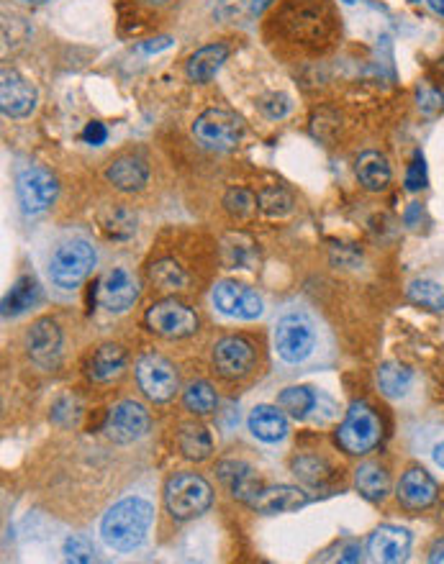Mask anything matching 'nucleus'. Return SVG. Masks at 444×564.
<instances>
[{"label": "nucleus", "instance_id": "1", "mask_svg": "<svg viewBox=\"0 0 444 564\" xmlns=\"http://www.w3.org/2000/svg\"><path fill=\"white\" fill-rule=\"evenodd\" d=\"M154 508L144 498L119 500L101 521V536L113 552H134L147 539Z\"/></svg>", "mask_w": 444, "mask_h": 564}, {"label": "nucleus", "instance_id": "2", "mask_svg": "<svg viewBox=\"0 0 444 564\" xmlns=\"http://www.w3.org/2000/svg\"><path fill=\"white\" fill-rule=\"evenodd\" d=\"M167 511L175 521H190L198 518L214 503V490L196 472H180L170 477L165 488Z\"/></svg>", "mask_w": 444, "mask_h": 564}, {"label": "nucleus", "instance_id": "3", "mask_svg": "<svg viewBox=\"0 0 444 564\" xmlns=\"http://www.w3.org/2000/svg\"><path fill=\"white\" fill-rule=\"evenodd\" d=\"M95 259L98 257H95V249L90 241H65V244L54 249L52 259H49V280H52L54 288L60 290L80 288L85 277L93 272Z\"/></svg>", "mask_w": 444, "mask_h": 564}, {"label": "nucleus", "instance_id": "4", "mask_svg": "<svg viewBox=\"0 0 444 564\" xmlns=\"http://www.w3.org/2000/svg\"><path fill=\"white\" fill-rule=\"evenodd\" d=\"M380 436H383L380 418L375 416V411L368 403L360 400V403H352L342 426L337 429V444L347 454H357L360 457V454H368L378 447Z\"/></svg>", "mask_w": 444, "mask_h": 564}, {"label": "nucleus", "instance_id": "5", "mask_svg": "<svg viewBox=\"0 0 444 564\" xmlns=\"http://www.w3.org/2000/svg\"><path fill=\"white\" fill-rule=\"evenodd\" d=\"M244 126L234 113L224 111V108H208L193 124V136L201 141L206 149H216V152H229L242 141Z\"/></svg>", "mask_w": 444, "mask_h": 564}, {"label": "nucleus", "instance_id": "6", "mask_svg": "<svg viewBox=\"0 0 444 564\" xmlns=\"http://www.w3.org/2000/svg\"><path fill=\"white\" fill-rule=\"evenodd\" d=\"M57 180L52 172L42 170V167H26L18 172L16 177V193H18V206L26 216H39L47 211L57 200Z\"/></svg>", "mask_w": 444, "mask_h": 564}, {"label": "nucleus", "instance_id": "7", "mask_svg": "<svg viewBox=\"0 0 444 564\" xmlns=\"http://www.w3.org/2000/svg\"><path fill=\"white\" fill-rule=\"evenodd\" d=\"M316 347V331L303 316H283L275 326V352L280 354L283 362L298 365Z\"/></svg>", "mask_w": 444, "mask_h": 564}, {"label": "nucleus", "instance_id": "8", "mask_svg": "<svg viewBox=\"0 0 444 564\" xmlns=\"http://www.w3.org/2000/svg\"><path fill=\"white\" fill-rule=\"evenodd\" d=\"M137 382L152 403H167L178 393V372L160 354H144L139 359Z\"/></svg>", "mask_w": 444, "mask_h": 564}, {"label": "nucleus", "instance_id": "9", "mask_svg": "<svg viewBox=\"0 0 444 564\" xmlns=\"http://www.w3.org/2000/svg\"><path fill=\"white\" fill-rule=\"evenodd\" d=\"M147 326L165 339H185L198 331V316L178 300H162L147 311Z\"/></svg>", "mask_w": 444, "mask_h": 564}, {"label": "nucleus", "instance_id": "10", "mask_svg": "<svg viewBox=\"0 0 444 564\" xmlns=\"http://www.w3.org/2000/svg\"><path fill=\"white\" fill-rule=\"evenodd\" d=\"M211 300H214L216 311L224 313V316L229 318L252 321V318H257L262 313V298L257 295V290L247 288L242 282H234V280L216 282Z\"/></svg>", "mask_w": 444, "mask_h": 564}, {"label": "nucleus", "instance_id": "11", "mask_svg": "<svg viewBox=\"0 0 444 564\" xmlns=\"http://www.w3.org/2000/svg\"><path fill=\"white\" fill-rule=\"evenodd\" d=\"M149 423L152 421H149L147 408L134 403V400H124V403H119V406H113L108 411L103 431L116 444H131V441L142 439L147 434Z\"/></svg>", "mask_w": 444, "mask_h": 564}, {"label": "nucleus", "instance_id": "12", "mask_svg": "<svg viewBox=\"0 0 444 564\" xmlns=\"http://www.w3.org/2000/svg\"><path fill=\"white\" fill-rule=\"evenodd\" d=\"M95 298L108 313H124L137 303L139 285L124 267H113L95 285Z\"/></svg>", "mask_w": 444, "mask_h": 564}, {"label": "nucleus", "instance_id": "13", "mask_svg": "<svg viewBox=\"0 0 444 564\" xmlns=\"http://www.w3.org/2000/svg\"><path fill=\"white\" fill-rule=\"evenodd\" d=\"M26 349L34 365H39L42 370H52L60 365L62 357V331L60 326L54 324L52 318H42L31 326L29 336H26Z\"/></svg>", "mask_w": 444, "mask_h": 564}, {"label": "nucleus", "instance_id": "14", "mask_svg": "<svg viewBox=\"0 0 444 564\" xmlns=\"http://www.w3.org/2000/svg\"><path fill=\"white\" fill-rule=\"evenodd\" d=\"M0 108L8 118H26L36 108V88L21 72L3 70L0 77Z\"/></svg>", "mask_w": 444, "mask_h": 564}, {"label": "nucleus", "instance_id": "15", "mask_svg": "<svg viewBox=\"0 0 444 564\" xmlns=\"http://www.w3.org/2000/svg\"><path fill=\"white\" fill-rule=\"evenodd\" d=\"M214 365L221 377L237 380V377L247 375L255 365V349L239 336H226L214 347Z\"/></svg>", "mask_w": 444, "mask_h": 564}, {"label": "nucleus", "instance_id": "16", "mask_svg": "<svg viewBox=\"0 0 444 564\" xmlns=\"http://www.w3.org/2000/svg\"><path fill=\"white\" fill-rule=\"evenodd\" d=\"M437 493V482L432 480V475L427 470H419V467L406 472L396 488L398 503L403 508H409V511H424V508H429L437 500Z\"/></svg>", "mask_w": 444, "mask_h": 564}, {"label": "nucleus", "instance_id": "17", "mask_svg": "<svg viewBox=\"0 0 444 564\" xmlns=\"http://www.w3.org/2000/svg\"><path fill=\"white\" fill-rule=\"evenodd\" d=\"M216 472H219V480L224 482L231 498L242 500V503H249L262 490L255 467L242 462V459H224V462H219Z\"/></svg>", "mask_w": 444, "mask_h": 564}, {"label": "nucleus", "instance_id": "18", "mask_svg": "<svg viewBox=\"0 0 444 564\" xmlns=\"http://www.w3.org/2000/svg\"><path fill=\"white\" fill-rule=\"evenodd\" d=\"M368 549L375 562H403L411 552V534L406 529H401V526L385 523V526L375 529V534L370 536Z\"/></svg>", "mask_w": 444, "mask_h": 564}, {"label": "nucleus", "instance_id": "19", "mask_svg": "<svg viewBox=\"0 0 444 564\" xmlns=\"http://www.w3.org/2000/svg\"><path fill=\"white\" fill-rule=\"evenodd\" d=\"M308 503V495L296 485H278V488L260 490L255 498L249 500V508L265 516H275V513H291L298 511Z\"/></svg>", "mask_w": 444, "mask_h": 564}, {"label": "nucleus", "instance_id": "20", "mask_svg": "<svg viewBox=\"0 0 444 564\" xmlns=\"http://www.w3.org/2000/svg\"><path fill=\"white\" fill-rule=\"evenodd\" d=\"M106 180L121 193H137L147 185L149 167L142 157H119L108 165Z\"/></svg>", "mask_w": 444, "mask_h": 564}, {"label": "nucleus", "instance_id": "21", "mask_svg": "<svg viewBox=\"0 0 444 564\" xmlns=\"http://www.w3.org/2000/svg\"><path fill=\"white\" fill-rule=\"evenodd\" d=\"M247 423H249V431H252L260 441H267V444L285 439V434H288V418H285L283 408H280V411L273 406L252 408Z\"/></svg>", "mask_w": 444, "mask_h": 564}, {"label": "nucleus", "instance_id": "22", "mask_svg": "<svg viewBox=\"0 0 444 564\" xmlns=\"http://www.w3.org/2000/svg\"><path fill=\"white\" fill-rule=\"evenodd\" d=\"M229 57V49L224 44H208V47L198 49L193 57L188 59V65H185V72L193 83H211L216 77V72L221 70V65L226 62Z\"/></svg>", "mask_w": 444, "mask_h": 564}, {"label": "nucleus", "instance_id": "23", "mask_svg": "<svg viewBox=\"0 0 444 564\" xmlns=\"http://www.w3.org/2000/svg\"><path fill=\"white\" fill-rule=\"evenodd\" d=\"M39 300H42V288H39L36 277L21 275L13 282V288L8 290L6 298H3V316H21V313H26L29 308H34Z\"/></svg>", "mask_w": 444, "mask_h": 564}, {"label": "nucleus", "instance_id": "24", "mask_svg": "<svg viewBox=\"0 0 444 564\" xmlns=\"http://www.w3.org/2000/svg\"><path fill=\"white\" fill-rule=\"evenodd\" d=\"M357 177L370 193H380L391 183V165L380 152H365L357 157Z\"/></svg>", "mask_w": 444, "mask_h": 564}, {"label": "nucleus", "instance_id": "25", "mask_svg": "<svg viewBox=\"0 0 444 564\" xmlns=\"http://www.w3.org/2000/svg\"><path fill=\"white\" fill-rule=\"evenodd\" d=\"M124 365H126L124 349H121L119 344H103V347L93 354V359H90L88 375L90 380L95 382H108L116 375H121Z\"/></svg>", "mask_w": 444, "mask_h": 564}, {"label": "nucleus", "instance_id": "26", "mask_svg": "<svg viewBox=\"0 0 444 564\" xmlns=\"http://www.w3.org/2000/svg\"><path fill=\"white\" fill-rule=\"evenodd\" d=\"M355 485H357V493H360L365 500H370V503H380V500H385V495L391 490L388 472H385L380 465H373V462L357 467Z\"/></svg>", "mask_w": 444, "mask_h": 564}, {"label": "nucleus", "instance_id": "27", "mask_svg": "<svg viewBox=\"0 0 444 564\" xmlns=\"http://www.w3.org/2000/svg\"><path fill=\"white\" fill-rule=\"evenodd\" d=\"M414 385V372L406 365L398 362H385L378 370V388L383 390V395L388 398H403Z\"/></svg>", "mask_w": 444, "mask_h": 564}, {"label": "nucleus", "instance_id": "28", "mask_svg": "<svg viewBox=\"0 0 444 564\" xmlns=\"http://www.w3.org/2000/svg\"><path fill=\"white\" fill-rule=\"evenodd\" d=\"M178 447L185 459L203 462V459H208L211 452H214V439H211V434L203 426H183V431L178 436Z\"/></svg>", "mask_w": 444, "mask_h": 564}, {"label": "nucleus", "instance_id": "29", "mask_svg": "<svg viewBox=\"0 0 444 564\" xmlns=\"http://www.w3.org/2000/svg\"><path fill=\"white\" fill-rule=\"evenodd\" d=\"M406 295L414 306L419 308H427V311H444V288L439 282L434 280H414L409 282V288H406Z\"/></svg>", "mask_w": 444, "mask_h": 564}, {"label": "nucleus", "instance_id": "30", "mask_svg": "<svg viewBox=\"0 0 444 564\" xmlns=\"http://www.w3.org/2000/svg\"><path fill=\"white\" fill-rule=\"evenodd\" d=\"M183 403L190 413H196V416H208V413L216 411V393L214 388L208 385V382L198 380V382H190L188 390L183 395Z\"/></svg>", "mask_w": 444, "mask_h": 564}, {"label": "nucleus", "instance_id": "31", "mask_svg": "<svg viewBox=\"0 0 444 564\" xmlns=\"http://www.w3.org/2000/svg\"><path fill=\"white\" fill-rule=\"evenodd\" d=\"M278 406L293 418H306L308 411H314L316 395L308 388H285L278 398Z\"/></svg>", "mask_w": 444, "mask_h": 564}, {"label": "nucleus", "instance_id": "32", "mask_svg": "<svg viewBox=\"0 0 444 564\" xmlns=\"http://www.w3.org/2000/svg\"><path fill=\"white\" fill-rule=\"evenodd\" d=\"M149 277H152L154 285L162 290H180L185 288V282H188L183 267H180L178 262H172V259H162V262L152 265Z\"/></svg>", "mask_w": 444, "mask_h": 564}, {"label": "nucleus", "instance_id": "33", "mask_svg": "<svg viewBox=\"0 0 444 564\" xmlns=\"http://www.w3.org/2000/svg\"><path fill=\"white\" fill-rule=\"evenodd\" d=\"M257 206L267 216H288L293 211V195L285 188H265L257 198Z\"/></svg>", "mask_w": 444, "mask_h": 564}, {"label": "nucleus", "instance_id": "34", "mask_svg": "<svg viewBox=\"0 0 444 564\" xmlns=\"http://www.w3.org/2000/svg\"><path fill=\"white\" fill-rule=\"evenodd\" d=\"M293 472L308 485H321L329 477V465L319 457H298L293 462Z\"/></svg>", "mask_w": 444, "mask_h": 564}, {"label": "nucleus", "instance_id": "35", "mask_svg": "<svg viewBox=\"0 0 444 564\" xmlns=\"http://www.w3.org/2000/svg\"><path fill=\"white\" fill-rule=\"evenodd\" d=\"M65 559L67 562H72V564H85V562H93V557H95V549H93V544H90L85 536H80V534H72V536H67L65 539Z\"/></svg>", "mask_w": 444, "mask_h": 564}, {"label": "nucleus", "instance_id": "36", "mask_svg": "<svg viewBox=\"0 0 444 564\" xmlns=\"http://www.w3.org/2000/svg\"><path fill=\"white\" fill-rule=\"evenodd\" d=\"M106 231L113 239H129L137 231V218H134L131 211H126V208H116L113 216L106 221Z\"/></svg>", "mask_w": 444, "mask_h": 564}, {"label": "nucleus", "instance_id": "37", "mask_svg": "<svg viewBox=\"0 0 444 564\" xmlns=\"http://www.w3.org/2000/svg\"><path fill=\"white\" fill-rule=\"evenodd\" d=\"M224 206H226V211L231 213V216L242 218V216H249V213L255 211L257 200H255V195L249 193V190L234 188V190H229V193H226Z\"/></svg>", "mask_w": 444, "mask_h": 564}, {"label": "nucleus", "instance_id": "38", "mask_svg": "<svg viewBox=\"0 0 444 564\" xmlns=\"http://www.w3.org/2000/svg\"><path fill=\"white\" fill-rule=\"evenodd\" d=\"M424 188H427V159L421 152H416L414 162H411L409 172H406V190L419 193Z\"/></svg>", "mask_w": 444, "mask_h": 564}, {"label": "nucleus", "instance_id": "39", "mask_svg": "<svg viewBox=\"0 0 444 564\" xmlns=\"http://www.w3.org/2000/svg\"><path fill=\"white\" fill-rule=\"evenodd\" d=\"M252 257H255V252H252V241H244V247H231L229 239L224 241V259L226 265L229 267H242V270H247L249 265H252Z\"/></svg>", "mask_w": 444, "mask_h": 564}, {"label": "nucleus", "instance_id": "40", "mask_svg": "<svg viewBox=\"0 0 444 564\" xmlns=\"http://www.w3.org/2000/svg\"><path fill=\"white\" fill-rule=\"evenodd\" d=\"M260 108L267 118H283L291 111V98L283 93H270L260 100Z\"/></svg>", "mask_w": 444, "mask_h": 564}, {"label": "nucleus", "instance_id": "41", "mask_svg": "<svg viewBox=\"0 0 444 564\" xmlns=\"http://www.w3.org/2000/svg\"><path fill=\"white\" fill-rule=\"evenodd\" d=\"M83 139L88 141L90 147H101V144H106L108 139V129L101 124V121H90L83 131Z\"/></svg>", "mask_w": 444, "mask_h": 564}, {"label": "nucleus", "instance_id": "42", "mask_svg": "<svg viewBox=\"0 0 444 564\" xmlns=\"http://www.w3.org/2000/svg\"><path fill=\"white\" fill-rule=\"evenodd\" d=\"M442 95L437 93V90H432V88H421L419 90V108L424 113H437L439 108H442Z\"/></svg>", "mask_w": 444, "mask_h": 564}, {"label": "nucleus", "instance_id": "43", "mask_svg": "<svg viewBox=\"0 0 444 564\" xmlns=\"http://www.w3.org/2000/svg\"><path fill=\"white\" fill-rule=\"evenodd\" d=\"M339 562H360L362 559V547L357 541H344L339 547Z\"/></svg>", "mask_w": 444, "mask_h": 564}, {"label": "nucleus", "instance_id": "44", "mask_svg": "<svg viewBox=\"0 0 444 564\" xmlns=\"http://www.w3.org/2000/svg\"><path fill=\"white\" fill-rule=\"evenodd\" d=\"M172 44V39L170 36H162V39H152L149 44H142V52H160V49H167Z\"/></svg>", "mask_w": 444, "mask_h": 564}, {"label": "nucleus", "instance_id": "45", "mask_svg": "<svg viewBox=\"0 0 444 564\" xmlns=\"http://www.w3.org/2000/svg\"><path fill=\"white\" fill-rule=\"evenodd\" d=\"M429 562H432V564L442 562L444 564V539L437 541V544L432 547V552H429Z\"/></svg>", "mask_w": 444, "mask_h": 564}, {"label": "nucleus", "instance_id": "46", "mask_svg": "<svg viewBox=\"0 0 444 564\" xmlns=\"http://www.w3.org/2000/svg\"><path fill=\"white\" fill-rule=\"evenodd\" d=\"M419 216H421V206L419 203H414V206L406 211V224L409 226H416V221H419Z\"/></svg>", "mask_w": 444, "mask_h": 564}, {"label": "nucleus", "instance_id": "47", "mask_svg": "<svg viewBox=\"0 0 444 564\" xmlns=\"http://www.w3.org/2000/svg\"><path fill=\"white\" fill-rule=\"evenodd\" d=\"M432 457H434V462H437V465L444 470V441H439L437 447H434Z\"/></svg>", "mask_w": 444, "mask_h": 564}, {"label": "nucleus", "instance_id": "48", "mask_svg": "<svg viewBox=\"0 0 444 564\" xmlns=\"http://www.w3.org/2000/svg\"><path fill=\"white\" fill-rule=\"evenodd\" d=\"M273 0H252V13H262Z\"/></svg>", "mask_w": 444, "mask_h": 564}, {"label": "nucleus", "instance_id": "49", "mask_svg": "<svg viewBox=\"0 0 444 564\" xmlns=\"http://www.w3.org/2000/svg\"><path fill=\"white\" fill-rule=\"evenodd\" d=\"M427 6L432 8L434 13H439V16H444V0H427Z\"/></svg>", "mask_w": 444, "mask_h": 564}, {"label": "nucleus", "instance_id": "50", "mask_svg": "<svg viewBox=\"0 0 444 564\" xmlns=\"http://www.w3.org/2000/svg\"><path fill=\"white\" fill-rule=\"evenodd\" d=\"M21 3H26V6H44L49 0H21Z\"/></svg>", "mask_w": 444, "mask_h": 564}, {"label": "nucleus", "instance_id": "51", "mask_svg": "<svg viewBox=\"0 0 444 564\" xmlns=\"http://www.w3.org/2000/svg\"><path fill=\"white\" fill-rule=\"evenodd\" d=\"M142 3H147V6H165L167 0H142Z\"/></svg>", "mask_w": 444, "mask_h": 564}, {"label": "nucleus", "instance_id": "52", "mask_svg": "<svg viewBox=\"0 0 444 564\" xmlns=\"http://www.w3.org/2000/svg\"><path fill=\"white\" fill-rule=\"evenodd\" d=\"M342 3H347V6H355V3H360V0H342Z\"/></svg>", "mask_w": 444, "mask_h": 564}, {"label": "nucleus", "instance_id": "53", "mask_svg": "<svg viewBox=\"0 0 444 564\" xmlns=\"http://www.w3.org/2000/svg\"><path fill=\"white\" fill-rule=\"evenodd\" d=\"M411 3H419V0H411Z\"/></svg>", "mask_w": 444, "mask_h": 564}]
</instances>
